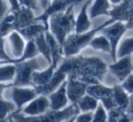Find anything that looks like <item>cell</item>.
<instances>
[{
    "mask_svg": "<svg viewBox=\"0 0 133 122\" xmlns=\"http://www.w3.org/2000/svg\"><path fill=\"white\" fill-rule=\"evenodd\" d=\"M69 78H77L87 85L100 84L107 71V65L102 59L95 57H70L59 66Z\"/></svg>",
    "mask_w": 133,
    "mask_h": 122,
    "instance_id": "obj_1",
    "label": "cell"
},
{
    "mask_svg": "<svg viewBox=\"0 0 133 122\" xmlns=\"http://www.w3.org/2000/svg\"><path fill=\"white\" fill-rule=\"evenodd\" d=\"M75 6L76 5H72L65 11L55 14L49 18V31L57 38L61 46L73 30L75 31Z\"/></svg>",
    "mask_w": 133,
    "mask_h": 122,
    "instance_id": "obj_2",
    "label": "cell"
},
{
    "mask_svg": "<svg viewBox=\"0 0 133 122\" xmlns=\"http://www.w3.org/2000/svg\"><path fill=\"white\" fill-rule=\"evenodd\" d=\"M114 22H116V21H114L112 18H109V20L106 21L103 24L99 25L95 29L89 30V31L81 34L75 33V32L74 33H71L66 38L65 42L63 43V46H62L63 55L66 57L77 56L83 48L89 46L90 42L96 37L98 32L102 31L104 28H106L109 25H111Z\"/></svg>",
    "mask_w": 133,
    "mask_h": 122,
    "instance_id": "obj_3",
    "label": "cell"
},
{
    "mask_svg": "<svg viewBox=\"0 0 133 122\" xmlns=\"http://www.w3.org/2000/svg\"><path fill=\"white\" fill-rule=\"evenodd\" d=\"M78 107L77 104H72L62 110H52L39 116H26L24 114H14V122H63L72 117L78 115Z\"/></svg>",
    "mask_w": 133,
    "mask_h": 122,
    "instance_id": "obj_4",
    "label": "cell"
},
{
    "mask_svg": "<svg viewBox=\"0 0 133 122\" xmlns=\"http://www.w3.org/2000/svg\"><path fill=\"white\" fill-rule=\"evenodd\" d=\"M17 74L11 86L17 87H31L33 86V74L39 70L38 61L37 58L29 59L17 63Z\"/></svg>",
    "mask_w": 133,
    "mask_h": 122,
    "instance_id": "obj_5",
    "label": "cell"
},
{
    "mask_svg": "<svg viewBox=\"0 0 133 122\" xmlns=\"http://www.w3.org/2000/svg\"><path fill=\"white\" fill-rule=\"evenodd\" d=\"M82 1H84V0H52L49 6L46 10H44L43 13L39 17H35L33 22L43 23L46 26V29H48L49 28V25H48V20L52 16L55 15V14L65 11L66 8H69L70 6L77 5L78 3L82 2Z\"/></svg>",
    "mask_w": 133,
    "mask_h": 122,
    "instance_id": "obj_6",
    "label": "cell"
},
{
    "mask_svg": "<svg viewBox=\"0 0 133 122\" xmlns=\"http://www.w3.org/2000/svg\"><path fill=\"white\" fill-rule=\"evenodd\" d=\"M127 29L128 28L125 23L117 21V22H114L111 25H109L106 28H104L101 31L102 34L106 36L110 42L111 49H112L111 57L114 61H117V50L118 48L119 40L121 39L122 36L126 33Z\"/></svg>",
    "mask_w": 133,
    "mask_h": 122,
    "instance_id": "obj_7",
    "label": "cell"
},
{
    "mask_svg": "<svg viewBox=\"0 0 133 122\" xmlns=\"http://www.w3.org/2000/svg\"><path fill=\"white\" fill-rule=\"evenodd\" d=\"M37 96H38V93L37 92V89L32 87L14 86L11 92L12 101L16 104L18 109H23Z\"/></svg>",
    "mask_w": 133,
    "mask_h": 122,
    "instance_id": "obj_8",
    "label": "cell"
},
{
    "mask_svg": "<svg viewBox=\"0 0 133 122\" xmlns=\"http://www.w3.org/2000/svg\"><path fill=\"white\" fill-rule=\"evenodd\" d=\"M50 109V101L48 96L38 95L23 107V114L26 116H39L48 112Z\"/></svg>",
    "mask_w": 133,
    "mask_h": 122,
    "instance_id": "obj_9",
    "label": "cell"
},
{
    "mask_svg": "<svg viewBox=\"0 0 133 122\" xmlns=\"http://www.w3.org/2000/svg\"><path fill=\"white\" fill-rule=\"evenodd\" d=\"M109 69L119 81L123 82L129 75L132 74L133 65L131 57L128 56L118 58V61H115L114 63L109 66Z\"/></svg>",
    "mask_w": 133,
    "mask_h": 122,
    "instance_id": "obj_10",
    "label": "cell"
},
{
    "mask_svg": "<svg viewBox=\"0 0 133 122\" xmlns=\"http://www.w3.org/2000/svg\"><path fill=\"white\" fill-rule=\"evenodd\" d=\"M66 78H69L68 75L59 67L56 69L53 77L50 78V80L46 84L39 87H35L37 89V92L38 95H45V96H49L53 92H55L57 89H59L61 85L66 81Z\"/></svg>",
    "mask_w": 133,
    "mask_h": 122,
    "instance_id": "obj_11",
    "label": "cell"
},
{
    "mask_svg": "<svg viewBox=\"0 0 133 122\" xmlns=\"http://www.w3.org/2000/svg\"><path fill=\"white\" fill-rule=\"evenodd\" d=\"M88 86L89 85L77 78H69L66 83V92L69 100L73 104L78 103V100L87 94Z\"/></svg>",
    "mask_w": 133,
    "mask_h": 122,
    "instance_id": "obj_12",
    "label": "cell"
},
{
    "mask_svg": "<svg viewBox=\"0 0 133 122\" xmlns=\"http://www.w3.org/2000/svg\"><path fill=\"white\" fill-rule=\"evenodd\" d=\"M66 83H68V80H66L55 92L48 96L50 101V109L62 110L68 107L69 98L66 92Z\"/></svg>",
    "mask_w": 133,
    "mask_h": 122,
    "instance_id": "obj_13",
    "label": "cell"
},
{
    "mask_svg": "<svg viewBox=\"0 0 133 122\" xmlns=\"http://www.w3.org/2000/svg\"><path fill=\"white\" fill-rule=\"evenodd\" d=\"M15 15V21H14V26L15 30L19 31L22 28L30 25L35 19L33 9L25 6H21L20 9L16 12H13Z\"/></svg>",
    "mask_w": 133,
    "mask_h": 122,
    "instance_id": "obj_14",
    "label": "cell"
},
{
    "mask_svg": "<svg viewBox=\"0 0 133 122\" xmlns=\"http://www.w3.org/2000/svg\"><path fill=\"white\" fill-rule=\"evenodd\" d=\"M91 0H88L87 2L82 6L78 17H76V26H75V33L81 34L89 31L91 26L90 17L88 16L87 10L88 6L90 4Z\"/></svg>",
    "mask_w": 133,
    "mask_h": 122,
    "instance_id": "obj_15",
    "label": "cell"
},
{
    "mask_svg": "<svg viewBox=\"0 0 133 122\" xmlns=\"http://www.w3.org/2000/svg\"><path fill=\"white\" fill-rule=\"evenodd\" d=\"M8 41H9L10 48H11L12 54L15 57V59L20 58L24 53L26 45L25 43L24 37L18 31L15 30L8 36Z\"/></svg>",
    "mask_w": 133,
    "mask_h": 122,
    "instance_id": "obj_16",
    "label": "cell"
},
{
    "mask_svg": "<svg viewBox=\"0 0 133 122\" xmlns=\"http://www.w3.org/2000/svg\"><path fill=\"white\" fill-rule=\"evenodd\" d=\"M46 40L49 45L50 48V54H51V58H52V63L51 65L57 69L58 67V63L61 59V57L63 55L62 51V46H60V44L58 43V41L57 40L55 37L52 35V33L50 31L46 32Z\"/></svg>",
    "mask_w": 133,
    "mask_h": 122,
    "instance_id": "obj_17",
    "label": "cell"
},
{
    "mask_svg": "<svg viewBox=\"0 0 133 122\" xmlns=\"http://www.w3.org/2000/svg\"><path fill=\"white\" fill-rule=\"evenodd\" d=\"M46 31H48V29L43 23L33 22L28 26L20 29L18 32L24 37V38H26L28 40H34L39 35L46 33Z\"/></svg>",
    "mask_w": 133,
    "mask_h": 122,
    "instance_id": "obj_18",
    "label": "cell"
},
{
    "mask_svg": "<svg viewBox=\"0 0 133 122\" xmlns=\"http://www.w3.org/2000/svg\"><path fill=\"white\" fill-rule=\"evenodd\" d=\"M129 95L121 85H115L113 87V99L115 104L117 107H119L124 111L127 110L130 101V97Z\"/></svg>",
    "mask_w": 133,
    "mask_h": 122,
    "instance_id": "obj_19",
    "label": "cell"
},
{
    "mask_svg": "<svg viewBox=\"0 0 133 122\" xmlns=\"http://www.w3.org/2000/svg\"><path fill=\"white\" fill-rule=\"evenodd\" d=\"M87 94H89L96 98L98 100L102 101L103 99L108 98H110L113 95V87H109L100 84L96 85H89L88 86Z\"/></svg>",
    "mask_w": 133,
    "mask_h": 122,
    "instance_id": "obj_20",
    "label": "cell"
},
{
    "mask_svg": "<svg viewBox=\"0 0 133 122\" xmlns=\"http://www.w3.org/2000/svg\"><path fill=\"white\" fill-rule=\"evenodd\" d=\"M56 69H57L52 65H49V67L45 70L35 71L33 74V87H39L46 85L50 80V78L53 77Z\"/></svg>",
    "mask_w": 133,
    "mask_h": 122,
    "instance_id": "obj_21",
    "label": "cell"
},
{
    "mask_svg": "<svg viewBox=\"0 0 133 122\" xmlns=\"http://www.w3.org/2000/svg\"><path fill=\"white\" fill-rule=\"evenodd\" d=\"M110 3L109 0H95L90 8V18L99 16H109L110 11Z\"/></svg>",
    "mask_w": 133,
    "mask_h": 122,
    "instance_id": "obj_22",
    "label": "cell"
},
{
    "mask_svg": "<svg viewBox=\"0 0 133 122\" xmlns=\"http://www.w3.org/2000/svg\"><path fill=\"white\" fill-rule=\"evenodd\" d=\"M99 100H98L96 98L89 94H86L82 98L78 100L77 103L78 107V109L81 111L82 113H87V112H94L98 107Z\"/></svg>",
    "mask_w": 133,
    "mask_h": 122,
    "instance_id": "obj_23",
    "label": "cell"
},
{
    "mask_svg": "<svg viewBox=\"0 0 133 122\" xmlns=\"http://www.w3.org/2000/svg\"><path fill=\"white\" fill-rule=\"evenodd\" d=\"M1 84H6L12 82L16 78L17 74V65L14 63H1ZM11 83V84H12Z\"/></svg>",
    "mask_w": 133,
    "mask_h": 122,
    "instance_id": "obj_24",
    "label": "cell"
},
{
    "mask_svg": "<svg viewBox=\"0 0 133 122\" xmlns=\"http://www.w3.org/2000/svg\"><path fill=\"white\" fill-rule=\"evenodd\" d=\"M39 53L38 49H37V46L36 45L35 41L34 40H28V43L26 45V48H25L24 53H23L22 57L18 59H12L8 63H14L17 64L19 62H23V61L29 60V59L36 58V57L37 56V54Z\"/></svg>",
    "mask_w": 133,
    "mask_h": 122,
    "instance_id": "obj_25",
    "label": "cell"
},
{
    "mask_svg": "<svg viewBox=\"0 0 133 122\" xmlns=\"http://www.w3.org/2000/svg\"><path fill=\"white\" fill-rule=\"evenodd\" d=\"M34 41H35L36 45H37L39 53L46 59L48 64L51 65V63H52L51 54H50L49 45H48V42L46 37V33H43V34H41V35H39L37 38L34 39Z\"/></svg>",
    "mask_w": 133,
    "mask_h": 122,
    "instance_id": "obj_26",
    "label": "cell"
},
{
    "mask_svg": "<svg viewBox=\"0 0 133 122\" xmlns=\"http://www.w3.org/2000/svg\"><path fill=\"white\" fill-rule=\"evenodd\" d=\"M89 46L92 48L96 50H99V51H103L106 53L111 54L112 49H111V45L109 40L108 39V37L106 36H104L103 34L100 36H97L92 39V41L90 42Z\"/></svg>",
    "mask_w": 133,
    "mask_h": 122,
    "instance_id": "obj_27",
    "label": "cell"
},
{
    "mask_svg": "<svg viewBox=\"0 0 133 122\" xmlns=\"http://www.w3.org/2000/svg\"><path fill=\"white\" fill-rule=\"evenodd\" d=\"M14 21H15V15L13 12L8 14L6 17L1 18V37H8L12 32L15 31Z\"/></svg>",
    "mask_w": 133,
    "mask_h": 122,
    "instance_id": "obj_28",
    "label": "cell"
},
{
    "mask_svg": "<svg viewBox=\"0 0 133 122\" xmlns=\"http://www.w3.org/2000/svg\"><path fill=\"white\" fill-rule=\"evenodd\" d=\"M133 53V37L125 38L119 44L117 50V57L121 58L130 56Z\"/></svg>",
    "mask_w": 133,
    "mask_h": 122,
    "instance_id": "obj_29",
    "label": "cell"
},
{
    "mask_svg": "<svg viewBox=\"0 0 133 122\" xmlns=\"http://www.w3.org/2000/svg\"><path fill=\"white\" fill-rule=\"evenodd\" d=\"M16 107H17V106L13 101L11 102L5 99L4 97L1 98V119H2V121L6 119V118L10 113L15 112Z\"/></svg>",
    "mask_w": 133,
    "mask_h": 122,
    "instance_id": "obj_30",
    "label": "cell"
},
{
    "mask_svg": "<svg viewBox=\"0 0 133 122\" xmlns=\"http://www.w3.org/2000/svg\"><path fill=\"white\" fill-rule=\"evenodd\" d=\"M102 104H99L96 110L93 112V118L98 122H108L109 113Z\"/></svg>",
    "mask_w": 133,
    "mask_h": 122,
    "instance_id": "obj_31",
    "label": "cell"
},
{
    "mask_svg": "<svg viewBox=\"0 0 133 122\" xmlns=\"http://www.w3.org/2000/svg\"><path fill=\"white\" fill-rule=\"evenodd\" d=\"M123 109L119 107H114V109L109 110V117H108V122H118L119 118L124 114Z\"/></svg>",
    "mask_w": 133,
    "mask_h": 122,
    "instance_id": "obj_32",
    "label": "cell"
},
{
    "mask_svg": "<svg viewBox=\"0 0 133 122\" xmlns=\"http://www.w3.org/2000/svg\"><path fill=\"white\" fill-rule=\"evenodd\" d=\"M121 86L129 95L133 94V73L130 74L123 82Z\"/></svg>",
    "mask_w": 133,
    "mask_h": 122,
    "instance_id": "obj_33",
    "label": "cell"
},
{
    "mask_svg": "<svg viewBox=\"0 0 133 122\" xmlns=\"http://www.w3.org/2000/svg\"><path fill=\"white\" fill-rule=\"evenodd\" d=\"M93 118V112L81 113L79 115H77L75 122H91Z\"/></svg>",
    "mask_w": 133,
    "mask_h": 122,
    "instance_id": "obj_34",
    "label": "cell"
},
{
    "mask_svg": "<svg viewBox=\"0 0 133 122\" xmlns=\"http://www.w3.org/2000/svg\"><path fill=\"white\" fill-rule=\"evenodd\" d=\"M21 6L31 8L33 10L37 9V0H18Z\"/></svg>",
    "mask_w": 133,
    "mask_h": 122,
    "instance_id": "obj_35",
    "label": "cell"
},
{
    "mask_svg": "<svg viewBox=\"0 0 133 122\" xmlns=\"http://www.w3.org/2000/svg\"><path fill=\"white\" fill-rule=\"evenodd\" d=\"M8 4H9L11 12H16L20 9L21 6H20V4H19L18 0H8Z\"/></svg>",
    "mask_w": 133,
    "mask_h": 122,
    "instance_id": "obj_36",
    "label": "cell"
},
{
    "mask_svg": "<svg viewBox=\"0 0 133 122\" xmlns=\"http://www.w3.org/2000/svg\"><path fill=\"white\" fill-rule=\"evenodd\" d=\"M8 0H2V4H1V18L6 17L8 13Z\"/></svg>",
    "mask_w": 133,
    "mask_h": 122,
    "instance_id": "obj_37",
    "label": "cell"
},
{
    "mask_svg": "<svg viewBox=\"0 0 133 122\" xmlns=\"http://www.w3.org/2000/svg\"><path fill=\"white\" fill-rule=\"evenodd\" d=\"M126 112H127V114L129 115V118H130L131 120L133 121V94H131V96H130V101H129V107H128Z\"/></svg>",
    "mask_w": 133,
    "mask_h": 122,
    "instance_id": "obj_38",
    "label": "cell"
},
{
    "mask_svg": "<svg viewBox=\"0 0 133 122\" xmlns=\"http://www.w3.org/2000/svg\"><path fill=\"white\" fill-rule=\"evenodd\" d=\"M131 118H129V116L127 114V113H124L121 117L119 118V119L118 120V122H131Z\"/></svg>",
    "mask_w": 133,
    "mask_h": 122,
    "instance_id": "obj_39",
    "label": "cell"
},
{
    "mask_svg": "<svg viewBox=\"0 0 133 122\" xmlns=\"http://www.w3.org/2000/svg\"><path fill=\"white\" fill-rule=\"evenodd\" d=\"M76 117H77V115L74 117H72V118H69V119L65 120V121H63V122H75V120H76Z\"/></svg>",
    "mask_w": 133,
    "mask_h": 122,
    "instance_id": "obj_40",
    "label": "cell"
},
{
    "mask_svg": "<svg viewBox=\"0 0 133 122\" xmlns=\"http://www.w3.org/2000/svg\"><path fill=\"white\" fill-rule=\"evenodd\" d=\"M123 0H110V3H112L113 5H118L119 3H121Z\"/></svg>",
    "mask_w": 133,
    "mask_h": 122,
    "instance_id": "obj_41",
    "label": "cell"
},
{
    "mask_svg": "<svg viewBox=\"0 0 133 122\" xmlns=\"http://www.w3.org/2000/svg\"><path fill=\"white\" fill-rule=\"evenodd\" d=\"M91 122H98L97 120H95L94 118H92V120H91Z\"/></svg>",
    "mask_w": 133,
    "mask_h": 122,
    "instance_id": "obj_42",
    "label": "cell"
},
{
    "mask_svg": "<svg viewBox=\"0 0 133 122\" xmlns=\"http://www.w3.org/2000/svg\"><path fill=\"white\" fill-rule=\"evenodd\" d=\"M10 122H14V120H13V119H11V120H10Z\"/></svg>",
    "mask_w": 133,
    "mask_h": 122,
    "instance_id": "obj_43",
    "label": "cell"
},
{
    "mask_svg": "<svg viewBox=\"0 0 133 122\" xmlns=\"http://www.w3.org/2000/svg\"><path fill=\"white\" fill-rule=\"evenodd\" d=\"M51 1H52V0H51Z\"/></svg>",
    "mask_w": 133,
    "mask_h": 122,
    "instance_id": "obj_44",
    "label": "cell"
}]
</instances>
